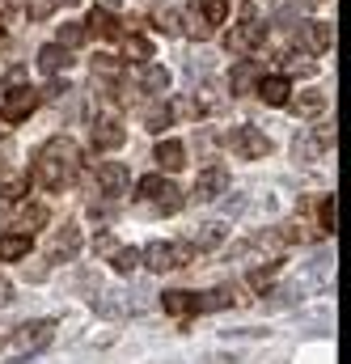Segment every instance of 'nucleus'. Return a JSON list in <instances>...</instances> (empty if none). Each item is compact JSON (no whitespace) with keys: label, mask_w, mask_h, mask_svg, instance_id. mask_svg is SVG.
Listing matches in <instances>:
<instances>
[{"label":"nucleus","mask_w":351,"mask_h":364,"mask_svg":"<svg viewBox=\"0 0 351 364\" xmlns=\"http://www.w3.org/2000/svg\"><path fill=\"white\" fill-rule=\"evenodd\" d=\"M153 161L161 166V174H178L186 166V144L182 140H161L157 153H153Z\"/></svg>","instance_id":"nucleus-14"},{"label":"nucleus","mask_w":351,"mask_h":364,"mask_svg":"<svg viewBox=\"0 0 351 364\" xmlns=\"http://www.w3.org/2000/svg\"><path fill=\"white\" fill-rule=\"evenodd\" d=\"M106 259H110V267H114L119 275H131L136 267H140V250H136V246H114Z\"/></svg>","instance_id":"nucleus-24"},{"label":"nucleus","mask_w":351,"mask_h":364,"mask_svg":"<svg viewBox=\"0 0 351 364\" xmlns=\"http://www.w3.org/2000/svg\"><path fill=\"white\" fill-rule=\"evenodd\" d=\"M0 43H4V26H0Z\"/></svg>","instance_id":"nucleus-40"},{"label":"nucleus","mask_w":351,"mask_h":364,"mask_svg":"<svg viewBox=\"0 0 351 364\" xmlns=\"http://www.w3.org/2000/svg\"><path fill=\"white\" fill-rule=\"evenodd\" d=\"M220 242H225V225H203V229L190 237V246H195V250H216Z\"/></svg>","instance_id":"nucleus-27"},{"label":"nucleus","mask_w":351,"mask_h":364,"mask_svg":"<svg viewBox=\"0 0 351 364\" xmlns=\"http://www.w3.org/2000/svg\"><path fill=\"white\" fill-rule=\"evenodd\" d=\"M123 51H127V60L136 55L140 64H144V60H153V43H148L144 34H127V38H123Z\"/></svg>","instance_id":"nucleus-29"},{"label":"nucleus","mask_w":351,"mask_h":364,"mask_svg":"<svg viewBox=\"0 0 351 364\" xmlns=\"http://www.w3.org/2000/svg\"><path fill=\"white\" fill-rule=\"evenodd\" d=\"M136 195H140L144 203H153L157 212H178V208H182V191H178L166 174H144V178L136 182Z\"/></svg>","instance_id":"nucleus-5"},{"label":"nucleus","mask_w":351,"mask_h":364,"mask_svg":"<svg viewBox=\"0 0 351 364\" xmlns=\"http://www.w3.org/2000/svg\"><path fill=\"white\" fill-rule=\"evenodd\" d=\"M43 225H47V208H43V203L21 208V220H17V229H21V233H34V229H43Z\"/></svg>","instance_id":"nucleus-30"},{"label":"nucleus","mask_w":351,"mask_h":364,"mask_svg":"<svg viewBox=\"0 0 351 364\" xmlns=\"http://www.w3.org/2000/svg\"><path fill=\"white\" fill-rule=\"evenodd\" d=\"M77 174H81V149H77V140H68V136H51V140L34 153V170H30V178L38 182L43 191H64Z\"/></svg>","instance_id":"nucleus-1"},{"label":"nucleus","mask_w":351,"mask_h":364,"mask_svg":"<svg viewBox=\"0 0 351 364\" xmlns=\"http://www.w3.org/2000/svg\"><path fill=\"white\" fill-rule=\"evenodd\" d=\"M89 34H85V21H64L60 26V47H81Z\"/></svg>","instance_id":"nucleus-32"},{"label":"nucleus","mask_w":351,"mask_h":364,"mask_svg":"<svg viewBox=\"0 0 351 364\" xmlns=\"http://www.w3.org/2000/svg\"><path fill=\"white\" fill-rule=\"evenodd\" d=\"M9 364H26V356H17V360H9Z\"/></svg>","instance_id":"nucleus-39"},{"label":"nucleus","mask_w":351,"mask_h":364,"mask_svg":"<svg viewBox=\"0 0 351 364\" xmlns=\"http://www.w3.org/2000/svg\"><path fill=\"white\" fill-rule=\"evenodd\" d=\"M275 275H279V263H266V267H254V272H250V288H254V292H266V284H271Z\"/></svg>","instance_id":"nucleus-33"},{"label":"nucleus","mask_w":351,"mask_h":364,"mask_svg":"<svg viewBox=\"0 0 351 364\" xmlns=\"http://www.w3.org/2000/svg\"><path fill=\"white\" fill-rule=\"evenodd\" d=\"M9 292H13V288H9V279H4V275H0V305H9V301H13V296H9Z\"/></svg>","instance_id":"nucleus-37"},{"label":"nucleus","mask_w":351,"mask_h":364,"mask_svg":"<svg viewBox=\"0 0 351 364\" xmlns=\"http://www.w3.org/2000/svg\"><path fill=\"white\" fill-rule=\"evenodd\" d=\"M161 309H166V314H174V318L199 314V296H195V292H182V288H174V292H166V296H161Z\"/></svg>","instance_id":"nucleus-21"},{"label":"nucleus","mask_w":351,"mask_h":364,"mask_svg":"<svg viewBox=\"0 0 351 364\" xmlns=\"http://www.w3.org/2000/svg\"><path fill=\"white\" fill-rule=\"evenodd\" d=\"M21 195H26V178H9L4 182V199H9V203H17Z\"/></svg>","instance_id":"nucleus-35"},{"label":"nucleus","mask_w":351,"mask_h":364,"mask_svg":"<svg viewBox=\"0 0 351 364\" xmlns=\"http://www.w3.org/2000/svg\"><path fill=\"white\" fill-rule=\"evenodd\" d=\"M77 246H81V233H77V225H64V233H55V242H51V263H60V259H72L77 255Z\"/></svg>","instance_id":"nucleus-22"},{"label":"nucleus","mask_w":351,"mask_h":364,"mask_svg":"<svg viewBox=\"0 0 351 364\" xmlns=\"http://www.w3.org/2000/svg\"><path fill=\"white\" fill-rule=\"evenodd\" d=\"M170 81H174V77H170L166 64H144V68H140V90L153 93V97H166V93H170Z\"/></svg>","instance_id":"nucleus-15"},{"label":"nucleus","mask_w":351,"mask_h":364,"mask_svg":"<svg viewBox=\"0 0 351 364\" xmlns=\"http://www.w3.org/2000/svg\"><path fill=\"white\" fill-rule=\"evenodd\" d=\"M195 259V246L190 242H148L144 250H140V263L148 267V272H178V267H186Z\"/></svg>","instance_id":"nucleus-2"},{"label":"nucleus","mask_w":351,"mask_h":364,"mask_svg":"<svg viewBox=\"0 0 351 364\" xmlns=\"http://www.w3.org/2000/svg\"><path fill=\"white\" fill-rule=\"evenodd\" d=\"M190 9H195V17H199L207 30H216V26L229 21V0H195Z\"/></svg>","instance_id":"nucleus-19"},{"label":"nucleus","mask_w":351,"mask_h":364,"mask_svg":"<svg viewBox=\"0 0 351 364\" xmlns=\"http://www.w3.org/2000/svg\"><path fill=\"white\" fill-rule=\"evenodd\" d=\"M170 123H174V106H170L166 97H161L157 106H148V110H144V127H148V132H166Z\"/></svg>","instance_id":"nucleus-25"},{"label":"nucleus","mask_w":351,"mask_h":364,"mask_svg":"<svg viewBox=\"0 0 351 364\" xmlns=\"http://www.w3.org/2000/svg\"><path fill=\"white\" fill-rule=\"evenodd\" d=\"M225 144H229V153H233V157H242V161H263L266 153H271L266 132H259L254 123H237V127L225 136Z\"/></svg>","instance_id":"nucleus-4"},{"label":"nucleus","mask_w":351,"mask_h":364,"mask_svg":"<svg viewBox=\"0 0 351 364\" xmlns=\"http://www.w3.org/2000/svg\"><path fill=\"white\" fill-rule=\"evenodd\" d=\"M21 4V13L30 17V21H47L55 9H60V0H17Z\"/></svg>","instance_id":"nucleus-28"},{"label":"nucleus","mask_w":351,"mask_h":364,"mask_svg":"<svg viewBox=\"0 0 351 364\" xmlns=\"http://www.w3.org/2000/svg\"><path fill=\"white\" fill-rule=\"evenodd\" d=\"M263 43H266V21L254 13V4H246V9H242V21L225 34V47L237 51V55H246V51H254V47H263Z\"/></svg>","instance_id":"nucleus-3"},{"label":"nucleus","mask_w":351,"mask_h":364,"mask_svg":"<svg viewBox=\"0 0 351 364\" xmlns=\"http://www.w3.org/2000/svg\"><path fill=\"white\" fill-rule=\"evenodd\" d=\"M114 246H119V242H114V237H110V233H102V237H97V242H93V250H97V255H110V250H114Z\"/></svg>","instance_id":"nucleus-36"},{"label":"nucleus","mask_w":351,"mask_h":364,"mask_svg":"<svg viewBox=\"0 0 351 364\" xmlns=\"http://www.w3.org/2000/svg\"><path fill=\"white\" fill-rule=\"evenodd\" d=\"M153 21L161 34H182V13L178 9H153Z\"/></svg>","instance_id":"nucleus-31"},{"label":"nucleus","mask_w":351,"mask_h":364,"mask_svg":"<svg viewBox=\"0 0 351 364\" xmlns=\"http://www.w3.org/2000/svg\"><path fill=\"white\" fill-rule=\"evenodd\" d=\"M30 246H34V242H30V233H21V229H17V233H0V263H17V259H26Z\"/></svg>","instance_id":"nucleus-18"},{"label":"nucleus","mask_w":351,"mask_h":364,"mask_svg":"<svg viewBox=\"0 0 351 364\" xmlns=\"http://www.w3.org/2000/svg\"><path fill=\"white\" fill-rule=\"evenodd\" d=\"M131 186V170L123 161H97V191L102 195H123Z\"/></svg>","instance_id":"nucleus-10"},{"label":"nucleus","mask_w":351,"mask_h":364,"mask_svg":"<svg viewBox=\"0 0 351 364\" xmlns=\"http://www.w3.org/2000/svg\"><path fill=\"white\" fill-rule=\"evenodd\" d=\"M93 73L114 77V73H119V60H114V55H97V60H93Z\"/></svg>","instance_id":"nucleus-34"},{"label":"nucleus","mask_w":351,"mask_h":364,"mask_svg":"<svg viewBox=\"0 0 351 364\" xmlns=\"http://www.w3.org/2000/svg\"><path fill=\"white\" fill-rule=\"evenodd\" d=\"M207 364H237V360H233V356H212Z\"/></svg>","instance_id":"nucleus-38"},{"label":"nucleus","mask_w":351,"mask_h":364,"mask_svg":"<svg viewBox=\"0 0 351 364\" xmlns=\"http://www.w3.org/2000/svg\"><path fill=\"white\" fill-rule=\"evenodd\" d=\"M51 335H55V322H51V318H34V322H21L9 343H13L17 352H38L43 343H51Z\"/></svg>","instance_id":"nucleus-7"},{"label":"nucleus","mask_w":351,"mask_h":364,"mask_svg":"<svg viewBox=\"0 0 351 364\" xmlns=\"http://www.w3.org/2000/svg\"><path fill=\"white\" fill-rule=\"evenodd\" d=\"M85 34H97V38H119L123 34V26H119V17L110 13V9H102V4H93L85 17Z\"/></svg>","instance_id":"nucleus-13"},{"label":"nucleus","mask_w":351,"mask_h":364,"mask_svg":"<svg viewBox=\"0 0 351 364\" xmlns=\"http://www.w3.org/2000/svg\"><path fill=\"white\" fill-rule=\"evenodd\" d=\"M254 93L263 97L266 106H288V97H292V81H288L284 73H271V77H259Z\"/></svg>","instance_id":"nucleus-12"},{"label":"nucleus","mask_w":351,"mask_h":364,"mask_svg":"<svg viewBox=\"0 0 351 364\" xmlns=\"http://www.w3.org/2000/svg\"><path fill=\"white\" fill-rule=\"evenodd\" d=\"M288 106H292L296 114H305V119H318V114L330 106V97L322 90H305V93H296V97H288Z\"/></svg>","instance_id":"nucleus-17"},{"label":"nucleus","mask_w":351,"mask_h":364,"mask_svg":"<svg viewBox=\"0 0 351 364\" xmlns=\"http://www.w3.org/2000/svg\"><path fill=\"white\" fill-rule=\"evenodd\" d=\"M259 64L254 60H237L233 64V73H229V90L233 93H254V85H259Z\"/></svg>","instance_id":"nucleus-16"},{"label":"nucleus","mask_w":351,"mask_h":364,"mask_svg":"<svg viewBox=\"0 0 351 364\" xmlns=\"http://www.w3.org/2000/svg\"><path fill=\"white\" fill-rule=\"evenodd\" d=\"M38 90H30V85H9L4 93V102H0V119L4 123H21V119H30L34 110H38Z\"/></svg>","instance_id":"nucleus-6"},{"label":"nucleus","mask_w":351,"mask_h":364,"mask_svg":"<svg viewBox=\"0 0 351 364\" xmlns=\"http://www.w3.org/2000/svg\"><path fill=\"white\" fill-rule=\"evenodd\" d=\"M123 140H127V132H123V123H119L114 114H106V119L93 123V149H97V153H114Z\"/></svg>","instance_id":"nucleus-11"},{"label":"nucleus","mask_w":351,"mask_h":364,"mask_svg":"<svg viewBox=\"0 0 351 364\" xmlns=\"http://www.w3.org/2000/svg\"><path fill=\"white\" fill-rule=\"evenodd\" d=\"M318 229L322 233H335L339 229V199L335 195H322V203H318Z\"/></svg>","instance_id":"nucleus-26"},{"label":"nucleus","mask_w":351,"mask_h":364,"mask_svg":"<svg viewBox=\"0 0 351 364\" xmlns=\"http://www.w3.org/2000/svg\"><path fill=\"white\" fill-rule=\"evenodd\" d=\"M296 47H305L309 55H326V51L335 47V30H330V21H305V26L296 30Z\"/></svg>","instance_id":"nucleus-8"},{"label":"nucleus","mask_w":351,"mask_h":364,"mask_svg":"<svg viewBox=\"0 0 351 364\" xmlns=\"http://www.w3.org/2000/svg\"><path fill=\"white\" fill-rule=\"evenodd\" d=\"M229 191V170L225 166H207V170H199V178L190 186V195L199 199V203H212V199H220Z\"/></svg>","instance_id":"nucleus-9"},{"label":"nucleus","mask_w":351,"mask_h":364,"mask_svg":"<svg viewBox=\"0 0 351 364\" xmlns=\"http://www.w3.org/2000/svg\"><path fill=\"white\" fill-rule=\"evenodd\" d=\"M233 284H220V288H212V292H203L199 296V314H216V309H229L233 305Z\"/></svg>","instance_id":"nucleus-23"},{"label":"nucleus","mask_w":351,"mask_h":364,"mask_svg":"<svg viewBox=\"0 0 351 364\" xmlns=\"http://www.w3.org/2000/svg\"><path fill=\"white\" fill-rule=\"evenodd\" d=\"M68 64H72V60H68V47H60V43H47V47L38 51V68H43L47 77H60Z\"/></svg>","instance_id":"nucleus-20"}]
</instances>
